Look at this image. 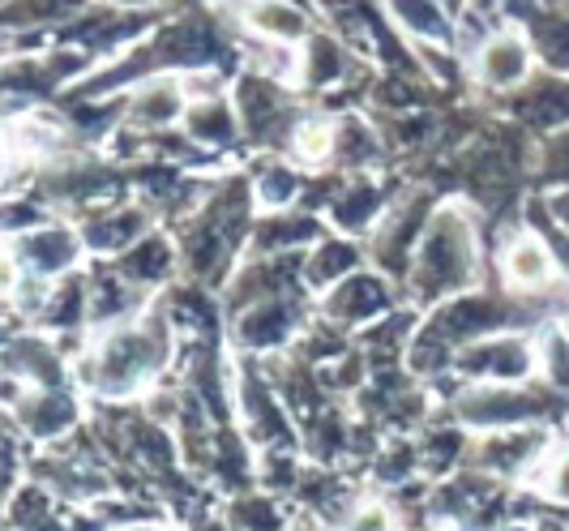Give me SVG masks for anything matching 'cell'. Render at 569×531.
Masks as SVG:
<instances>
[{"instance_id":"cell-29","label":"cell","mask_w":569,"mask_h":531,"mask_svg":"<svg viewBox=\"0 0 569 531\" xmlns=\"http://www.w3.org/2000/svg\"><path fill=\"white\" fill-rule=\"evenodd\" d=\"M566 4H569V0H566Z\"/></svg>"},{"instance_id":"cell-27","label":"cell","mask_w":569,"mask_h":531,"mask_svg":"<svg viewBox=\"0 0 569 531\" xmlns=\"http://www.w3.org/2000/svg\"><path fill=\"white\" fill-rule=\"evenodd\" d=\"M441 4H446V9H450V13H458V18H467V13H471V4H476V0H441Z\"/></svg>"},{"instance_id":"cell-11","label":"cell","mask_w":569,"mask_h":531,"mask_svg":"<svg viewBox=\"0 0 569 531\" xmlns=\"http://www.w3.org/2000/svg\"><path fill=\"white\" fill-rule=\"evenodd\" d=\"M386 308H390V287H386V279L369 275V271H356L339 287L326 292V317L330 322L356 326V322H369V317L386 313Z\"/></svg>"},{"instance_id":"cell-21","label":"cell","mask_w":569,"mask_h":531,"mask_svg":"<svg viewBox=\"0 0 569 531\" xmlns=\"http://www.w3.org/2000/svg\"><path fill=\"white\" fill-rule=\"evenodd\" d=\"M381 219V194L372 185H351L342 189L339 201H335V224L342 232H365L369 224Z\"/></svg>"},{"instance_id":"cell-13","label":"cell","mask_w":569,"mask_h":531,"mask_svg":"<svg viewBox=\"0 0 569 531\" xmlns=\"http://www.w3.org/2000/svg\"><path fill=\"white\" fill-rule=\"evenodd\" d=\"M94 0H4V35H43L78 22Z\"/></svg>"},{"instance_id":"cell-10","label":"cell","mask_w":569,"mask_h":531,"mask_svg":"<svg viewBox=\"0 0 569 531\" xmlns=\"http://www.w3.org/2000/svg\"><path fill=\"white\" fill-rule=\"evenodd\" d=\"M82 253V236L69 232V227H43V232H30L13 245V257L27 262V275L30 279H57L64 275Z\"/></svg>"},{"instance_id":"cell-16","label":"cell","mask_w":569,"mask_h":531,"mask_svg":"<svg viewBox=\"0 0 569 531\" xmlns=\"http://www.w3.org/2000/svg\"><path fill=\"white\" fill-rule=\"evenodd\" d=\"M287 150H291V159L300 168H326L335 159V150H339V120L305 112V120L287 138Z\"/></svg>"},{"instance_id":"cell-3","label":"cell","mask_w":569,"mask_h":531,"mask_svg":"<svg viewBox=\"0 0 569 531\" xmlns=\"http://www.w3.org/2000/svg\"><path fill=\"white\" fill-rule=\"evenodd\" d=\"M168 361V335L159 326H124L108 335V343L99 347V391L108 394H124L133 391L142 377H150L159 364Z\"/></svg>"},{"instance_id":"cell-4","label":"cell","mask_w":569,"mask_h":531,"mask_svg":"<svg viewBox=\"0 0 569 531\" xmlns=\"http://www.w3.org/2000/svg\"><path fill=\"white\" fill-rule=\"evenodd\" d=\"M236 27L244 30L261 48H283V52H300L305 39L321 27L313 4L305 0H223Z\"/></svg>"},{"instance_id":"cell-15","label":"cell","mask_w":569,"mask_h":531,"mask_svg":"<svg viewBox=\"0 0 569 531\" xmlns=\"http://www.w3.org/2000/svg\"><path fill=\"white\" fill-rule=\"evenodd\" d=\"M536 399H527L522 391H513V382H501V386H488V391H476L462 399V420L467 424H480V429H492V424H518V420L536 416Z\"/></svg>"},{"instance_id":"cell-18","label":"cell","mask_w":569,"mask_h":531,"mask_svg":"<svg viewBox=\"0 0 569 531\" xmlns=\"http://www.w3.org/2000/svg\"><path fill=\"white\" fill-rule=\"evenodd\" d=\"M138 232H142V215L138 210H108L94 224L82 227V240L99 253H120L138 245Z\"/></svg>"},{"instance_id":"cell-23","label":"cell","mask_w":569,"mask_h":531,"mask_svg":"<svg viewBox=\"0 0 569 531\" xmlns=\"http://www.w3.org/2000/svg\"><path fill=\"white\" fill-rule=\"evenodd\" d=\"M543 171H548L552 180H569V129L548 141V150H543Z\"/></svg>"},{"instance_id":"cell-2","label":"cell","mask_w":569,"mask_h":531,"mask_svg":"<svg viewBox=\"0 0 569 531\" xmlns=\"http://www.w3.org/2000/svg\"><path fill=\"white\" fill-rule=\"evenodd\" d=\"M462 65H467L471 82L488 95H513L518 86H527L540 73V57H536L531 39L513 22H497L485 39H476L462 52Z\"/></svg>"},{"instance_id":"cell-24","label":"cell","mask_w":569,"mask_h":531,"mask_svg":"<svg viewBox=\"0 0 569 531\" xmlns=\"http://www.w3.org/2000/svg\"><path fill=\"white\" fill-rule=\"evenodd\" d=\"M548 489L557 493V498H569V450H561L557 459H552V468H548Z\"/></svg>"},{"instance_id":"cell-19","label":"cell","mask_w":569,"mask_h":531,"mask_svg":"<svg viewBox=\"0 0 569 531\" xmlns=\"http://www.w3.org/2000/svg\"><path fill=\"white\" fill-rule=\"evenodd\" d=\"M291 326H296V317H291L287 301H261L244 317V343L249 347H279V338H287Z\"/></svg>"},{"instance_id":"cell-5","label":"cell","mask_w":569,"mask_h":531,"mask_svg":"<svg viewBox=\"0 0 569 531\" xmlns=\"http://www.w3.org/2000/svg\"><path fill=\"white\" fill-rule=\"evenodd\" d=\"M501 22L522 27L536 57L552 73H569V4L566 0H497Z\"/></svg>"},{"instance_id":"cell-6","label":"cell","mask_w":569,"mask_h":531,"mask_svg":"<svg viewBox=\"0 0 569 531\" xmlns=\"http://www.w3.org/2000/svg\"><path fill=\"white\" fill-rule=\"evenodd\" d=\"M184 112H189V90H184V78L176 73L146 78L124 95V125L138 134L171 129L176 120H184Z\"/></svg>"},{"instance_id":"cell-17","label":"cell","mask_w":569,"mask_h":531,"mask_svg":"<svg viewBox=\"0 0 569 531\" xmlns=\"http://www.w3.org/2000/svg\"><path fill=\"white\" fill-rule=\"evenodd\" d=\"M360 266V249L351 240H339V236H326L317 240V249L305 257V283L309 287H339L347 275H356Z\"/></svg>"},{"instance_id":"cell-9","label":"cell","mask_w":569,"mask_h":531,"mask_svg":"<svg viewBox=\"0 0 569 531\" xmlns=\"http://www.w3.org/2000/svg\"><path fill=\"white\" fill-rule=\"evenodd\" d=\"M501 279L510 292H543L561 279V266L540 232H510L501 245Z\"/></svg>"},{"instance_id":"cell-25","label":"cell","mask_w":569,"mask_h":531,"mask_svg":"<svg viewBox=\"0 0 569 531\" xmlns=\"http://www.w3.org/2000/svg\"><path fill=\"white\" fill-rule=\"evenodd\" d=\"M548 210L561 219V227L569 232V189H557V194H548Z\"/></svg>"},{"instance_id":"cell-20","label":"cell","mask_w":569,"mask_h":531,"mask_svg":"<svg viewBox=\"0 0 569 531\" xmlns=\"http://www.w3.org/2000/svg\"><path fill=\"white\" fill-rule=\"evenodd\" d=\"M536 368H540L543 382L552 391H569V338L561 331V322L543 326L540 335H536Z\"/></svg>"},{"instance_id":"cell-22","label":"cell","mask_w":569,"mask_h":531,"mask_svg":"<svg viewBox=\"0 0 569 531\" xmlns=\"http://www.w3.org/2000/svg\"><path fill=\"white\" fill-rule=\"evenodd\" d=\"M300 197V176L291 164H270V168H261V180H257V201L261 206H274V210H283L287 201H296Z\"/></svg>"},{"instance_id":"cell-7","label":"cell","mask_w":569,"mask_h":531,"mask_svg":"<svg viewBox=\"0 0 569 531\" xmlns=\"http://www.w3.org/2000/svg\"><path fill=\"white\" fill-rule=\"evenodd\" d=\"M369 60L360 57L356 48H347L335 30L321 27L305 39V48H300V57H296V78L300 86H309V90H330V86L347 82L351 73H360Z\"/></svg>"},{"instance_id":"cell-28","label":"cell","mask_w":569,"mask_h":531,"mask_svg":"<svg viewBox=\"0 0 569 531\" xmlns=\"http://www.w3.org/2000/svg\"><path fill=\"white\" fill-rule=\"evenodd\" d=\"M561 331H566V338H569V313L561 317Z\"/></svg>"},{"instance_id":"cell-26","label":"cell","mask_w":569,"mask_h":531,"mask_svg":"<svg viewBox=\"0 0 569 531\" xmlns=\"http://www.w3.org/2000/svg\"><path fill=\"white\" fill-rule=\"evenodd\" d=\"M120 9H171L176 0H112Z\"/></svg>"},{"instance_id":"cell-8","label":"cell","mask_w":569,"mask_h":531,"mask_svg":"<svg viewBox=\"0 0 569 531\" xmlns=\"http://www.w3.org/2000/svg\"><path fill=\"white\" fill-rule=\"evenodd\" d=\"M395 27L425 52V48H446L462 52V18L450 13L441 0H381Z\"/></svg>"},{"instance_id":"cell-1","label":"cell","mask_w":569,"mask_h":531,"mask_svg":"<svg viewBox=\"0 0 569 531\" xmlns=\"http://www.w3.org/2000/svg\"><path fill=\"white\" fill-rule=\"evenodd\" d=\"M476 271H480V253H476L471 215L462 206L437 210L425 232H420L416 262L407 266V287H411L416 305L450 301L455 292L471 287Z\"/></svg>"},{"instance_id":"cell-12","label":"cell","mask_w":569,"mask_h":531,"mask_svg":"<svg viewBox=\"0 0 569 531\" xmlns=\"http://www.w3.org/2000/svg\"><path fill=\"white\" fill-rule=\"evenodd\" d=\"M510 112L536 125H569V73H552L543 69L527 86H518L510 95Z\"/></svg>"},{"instance_id":"cell-14","label":"cell","mask_w":569,"mask_h":531,"mask_svg":"<svg viewBox=\"0 0 569 531\" xmlns=\"http://www.w3.org/2000/svg\"><path fill=\"white\" fill-rule=\"evenodd\" d=\"M180 125H184V134L193 141H201V146H231L236 138H244L236 99H231L228 90H223V95H210V99H193Z\"/></svg>"}]
</instances>
